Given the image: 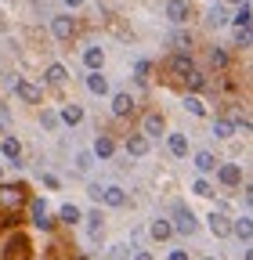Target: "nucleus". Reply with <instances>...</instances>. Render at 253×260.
<instances>
[{
    "label": "nucleus",
    "instance_id": "obj_1",
    "mask_svg": "<svg viewBox=\"0 0 253 260\" xmlns=\"http://www.w3.org/2000/svg\"><path fill=\"white\" fill-rule=\"evenodd\" d=\"M196 213L192 210H188V206H174V224H170V232H177V235H196Z\"/></svg>",
    "mask_w": 253,
    "mask_h": 260
},
{
    "label": "nucleus",
    "instance_id": "obj_2",
    "mask_svg": "<svg viewBox=\"0 0 253 260\" xmlns=\"http://www.w3.org/2000/svg\"><path fill=\"white\" fill-rule=\"evenodd\" d=\"M22 203H25V184H11V188H8V184H0V206H4V210L15 213Z\"/></svg>",
    "mask_w": 253,
    "mask_h": 260
},
{
    "label": "nucleus",
    "instance_id": "obj_3",
    "mask_svg": "<svg viewBox=\"0 0 253 260\" xmlns=\"http://www.w3.org/2000/svg\"><path fill=\"white\" fill-rule=\"evenodd\" d=\"M51 32H54V40H73L76 22L69 15H58V18H51Z\"/></svg>",
    "mask_w": 253,
    "mask_h": 260
},
{
    "label": "nucleus",
    "instance_id": "obj_4",
    "mask_svg": "<svg viewBox=\"0 0 253 260\" xmlns=\"http://www.w3.org/2000/svg\"><path fill=\"white\" fill-rule=\"evenodd\" d=\"M188 15H192L188 0H170V4H167V18H170L174 25H184V22H188Z\"/></svg>",
    "mask_w": 253,
    "mask_h": 260
},
{
    "label": "nucleus",
    "instance_id": "obj_5",
    "mask_svg": "<svg viewBox=\"0 0 253 260\" xmlns=\"http://www.w3.org/2000/svg\"><path fill=\"white\" fill-rule=\"evenodd\" d=\"M102 203L112 206V210H119V206H126V191L119 184H109V188H102Z\"/></svg>",
    "mask_w": 253,
    "mask_h": 260
},
{
    "label": "nucleus",
    "instance_id": "obj_6",
    "mask_svg": "<svg viewBox=\"0 0 253 260\" xmlns=\"http://www.w3.org/2000/svg\"><path fill=\"white\" fill-rule=\"evenodd\" d=\"M15 90H18V98H22V102H29V105H40V87H37V83H29V80H15Z\"/></svg>",
    "mask_w": 253,
    "mask_h": 260
},
{
    "label": "nucleus",
    "instance_id": "obj_7",
    "mask_svg": "<svg viewBox=\"0 0 253 260\" xmlns=\"http://www.w3.org/2000/svg\"><path fill=\"white\" fill-rule=\"evenodd\" d=\"M29 206H33V224L40 228V232H51V228H54V220L47 217V206H44V199H33Z\"/></svg>",
    "mask_w": 253,
    "mask_h": 260
},
{
    "label": "nucleus",
    "instance_id": "obj_8",
    "mask_svg": "<svg viewBox=\"0 0 253 260\" xmlns=\"http://www.w3.org/2000/svg\"><path fill=\"white\" fill-rule=\"evenodd\" d=\"M217 177H220V184H225V188H235V184L242 181V170L235 167V162H225V167L217 170Z\"/></svg>",
    "mask_w": 253,
    "mask_h": 260
},
{
    "label": "nucleus",
    "instance_id": "obj_9",
    "mask_svg": "<svg viewBox=\"0 0 253 260\" xmlns=\"http://www.w3.org/2000/svg\"><path fill=\"white\" fill-rule=\"evenodd\" d=\"M167 69H170L174 76H188V73H192V69H196V65H192V54H174V58H170V65H167Z\"/></svg>",
    "mask_w": 253,
    "mask_h": 260
},
{
    "label": "nucleus",
    "instance_id": "obj_10",
    "mask_svg": "<svg viewBox=\"0 0 253 260\" xmlns=\"http://www.w3.org/2000/svg\"><path fill=\"white\" fill-rule=\"evenodd\" d=\"M206 220H210V232H213L217 239H225V235H232V220H228L225 213H210Z\"/></svg>",
    "mask_w": 253,
    "mask_h": 260
},
{
    "label": "nucleus",
    "instance_id": "obj_11",
    "mask_svg": "<svg viewBox=\"0 0 253 260\" xmlns=\"http://www.w3.org/2000/svg\"><path fill=\"white\" fill-rule=\"evenodd\" d=\"M134 112V98L131 94H112V116H131Z\"/></svg>",
    "mask_w": 253,
    "mask_h": 260
},
{
    "label": "nucleus",
    "instance_id": "obj_12",
    "mask_svg": "<svg viewBox=\"0 0 253 260\" xmlns=\"http://www.w3.org/2000/svg\"><path fill=\"white\" fill-rule=\"evenodd\" d=\"M141 126H145V138H160L163 130H167V123H163V116H160V112H148Z\"/></svg>",
    "mask_w": 253,
    "mask_h": 260
},
{
    "label": "nucleus",
    "instance_id": "obj_13",
    "mask_svg": "<svg viewBox=\"0 0 253 260\" xmlns=\"http://www.w3.org/2000/svg\"><path fill=\"white\" fill-rule=\"evenodd\" d=\"M83 61H87L90 73H98L102 65H105V51H102V47H87V51H83Z\"/></svg>",
    "mask_w": 253,
    "mask_h": 260
},
{
    "label": "nucleus",
    "instance_id": "obj_14",
    "mask_svg": "<svg viewBox=\"0 0 253 260\" xmlns=\"http://www.w3.org/2000/svg\"><path fill=\"white\" fill-rule=\"evenodd\" d=\"M116 152V141L109 138V134H102V138H94V155H98V159H109Z\"/></svg>",
    "mask_w": 253,
    "mask_h": 260
},
{
    "label": "nucleus",
    "instance_id": "obj_15",
    "mask_svg": "<svg viewBox=\"0 0 253 260\" xmlns=\"http://www.w3.org/2000/svg\"><path fill=\"white\" fill-rule=\"evenodd\" d=\"M126 152L131 155H148V138L145 134H131L126 138Z\"/></svg>",
    "mask_w": 253,
    "mask_h": 260
},
{
    "label": "nucleus",
    "instance_id": "obj_16",
    "mask_svg": "<svg viewBox=\"0 0 253 260\" xmlns=\"http://www.w3.org/2000/svg\"><path fill=\"white\" fill-rule=\"evenodd\" d=\"M184 83H188V90H206L210 87V80H206V73H199V69H192L184 76Z\"/></svg>",
    "mask_w": 253,
    "mask_h": 260
},
{
    "label": "nucleus",
    "instance_id": "obj_17",
    "mask_svg": "<svg viewBox=\"0 0 253 260\" xmlns=\"http://www.w3.org/2000/svg\"><path fill=\"white\" fill-rule=\"evenodd\" d=\"M61 123H66V126H76L80 119H83V109L80 105H66V109H61V116H58Z\"/></svg>",
    "mask_w": 253,
    "mask_h": 260
},
{
    "label": "nucleus",
    "instance_id": "obj_18",
    "mask_svg": "<svg viewBox=\"0 0 253 260\" xmlns=\"http://www.w3.org/2000/svg\"><path fill=\"white\" fill-rule=\"evenodd\" d=\"M249 15H253V8H249V0H242V4H239V11H235V18H232V22H235L239 29H249V22H253Z\"/></svg>",
    "mask_w": 253,
    "mask_h": 260
},
{
    "label": "nucleus",
    "instance_id": "obj_19",
    "mask_svg": "<svg viewBox=\"0 0 253 260\" xmlns=\"http://www.w3.org/2000/svg\"><path fill=\"white\" fill-rule=\"evenodd\" d=\"M87 90H90V94H109L105 76H102V73H90V76H87Z\"/></svg>",
    "mask_w": 253,
    "mask_h": 260
},
{
    "label": "nucleus",
    "instance_id": "obj_20",
    "mask_svg": "<svg viewBox=\"0 0 253 260\" xmlns=\"http://www.w3.org/2000/svg\"><path fill=\"white\" fill-rule=\"evenodd\" d=\"M249 232H253L249 217H239V220H232V235H239L242 242H249Z\"/></svg>",
    "mask_w": 253,
    "mask_h": 260
},
{
    "label": "nucleus",
    "instance_id": "obj_21",
    "mask_svg": "<svg viewBox=\"0 0 253 260\" xmlns=\"http://www.w3.org/2000/svg\"><path fill=\"white\" fill-rule=\"evenodd\" d=\"M170 152H174L177 159H184V155H188V138H184V134H170Z\"/></svg>",
    "mask_w": 253,
    "mask_h": 260
},
{
    "label": "nucleus",
    "instance_id": "obj_22",
    "mask_svg": "<svg viewBox=\"0 0 253 260\" xmlns=\"http://www.w3.org/2000/svg\"><path fill=\"white\" fill-rule=\"evenodd\" d=\"M196 167H199L203 174L217 170V159H213V152H196Z\"/></svg>",
    "mask_w": 253,
    "mask_h": 260
},
{
    "label": "nucleus",
    "instance_id": "obj_23",
    "mask_svg": "<svg viewBox=\"0 0 253 260\" xmlns=\"http://www.w3.org/2000/svg\"><path fill=\"white\" fill-rule=\"evenodd\" d=\"M148 232H152V239H155V242H163V239H170V235H174L167 220H152V228H148Z\"/></svg>",
    "mask_w": 253,
    "mask_h": 260
},
{
    "label": "nucleus",
    "instance_id": "obj_24",
    "mask_svg": "<svg viewBox=\"0 0 253 260\" xmlns=\"http://www.w3.org/2000/svg\"><path fill=\"white\" fill-rule=\"evenodd\" d=\"M83 220H87V228H90V235H94V239H98V235H102V228H105V217H102L98 210H94V213H87Z\"/></svg>",
    "mask_w": 253,
    "mask_h": 260
},
{
    "label": "nucleus",
    "instance_id": "obj_25",
    "mask_svg": "<svg viewBox=\"0 0 253 260\" xmlns=\"http://www.w3.org/2000/svg\"><path fill=\"white\" fill-rule=\"evenodd\" d=\"M58 217H61V220H66V224H76V220H83V213H80V206H73V203H66V206H61V210H58Z\"/></svg>",
    "mask_w": 253,
    "mask_h": 260
},
{
    "label": "nucleus",
    "instance_id": "obj_26",
    "mask_svg": "<svg viewBox=\"0 0 253 260\" xmlns=\"http://www.w3.org/2000/svg\"><path fill=\"white\" fill-rule=\"evenodd\" d=\"M69 80V69H66V65H51V69H47V83H66Z\"/></svg>",
    "mask_w": 253,
    "mask_h": 260
},
{
    "label": "nucleus",
    "instance_id": "obj_27",
    "mask_svg": "<svg viewBox=\"0 0 253 260\" xmlns=\"http://www.w3.org/2000/svg\"><path fill=\"white\" fill-rule=\"evenodd\" d=\"M170 44H174V51H177V54H188V47H192V37H188V32H174Z\"/></svg>",
    "mask_w": 253,
    "mask_h": 260
},
{
    "label": "nucleus",
    "instance_id": "obj_28",
    "mask_svg": "<svg viewBox=\"0 0 253 260\" xmlns=\"http://www.w3.org/2000/svg\"><path fill=\"white\" fill-rule=\"evenodd\" d=\"M184 109H188V112H192V116H206V105L199 102V98H196V94H188V98H184Z\"/></svg>",
    "mask_w": 253,
    "mask_h": 260
},
{
    "label": "nucleus",
    "instance_id": "obj_29",
    "mask_svg": "<svg viewBox=\"0 0 253 260\" xmlns=\"http://www.w3.org/2000/svg\"><path fill=\"white\" fill-rule=\"evenodd\" d=\"M0 148H4V155H8V159H18V155H22L18 138H4V145H0Z\"/></svg>",
    "mask_w": 253,
    "mask_h": 260
},
{
    "label": "nucleus",
    "instance_id": "obj_30",
    "mask_svg": "<svg viewBox=\"0 0 253 260\" xmlns=\"http://www.w3.org/2000/svg\"><path fill=\"white\" fill-rule=\"evenodd\" d=\"M213 134H217V138H232V134H235V126H232L228 119H217V123H213Z\"/></svg>",
    "mask_w": 253,
    "mask_h": 260
},
{
    "label": "nucleus",
    "instance_id": "obj_31",
    "mask_svg": "<svg viewBox=\"0 0 253 260\" xmlns=\"http://www.w3.org/2000/svg\"><path fill=\"white\" fill-rule=\"evenodd\" d=\"M210 65H213V69H225V65H228V54L220 51V47H213V51H210Z\"/></svg>",
    "mask_w": 253,
    "mask_h": 260
},
{
    "label": "nucleus",
    "instance_id": "obj_32",
    "mask_svg": "<svg viewBox=\"0 0 253 260\" xmlns=\"http://www.w3.org/2000/svg\"><path fill=\"white\" fill-rule=\"evenodd\" d=\"M148 73H152V61H138V65H134V80H138V83H145Z\"/></svg>",
    "mask_w": 253,
    "mask_h": 260
},
{
    "label": "nucleus",
    "instance_id": "obj_33",
    "mask_svg": "<svg viewBox=\"0 0 253 260\" xmlns=\"http://www.w3.org/2000/svg\"><path fill=\"white\" fill-rule=\"evenodd\" d=\"M210 25H225L228 22V15H225V8H210V18H206Z\"/></svg>",
    "mask_w": 253,
    "mask_h": 260
},
{
    "label": "nucleus",
    "instance_id": "obj_34",
    "mask_svg": "<svg viewBox=\"0 0 253 260\" xmlns=\"http://www.w3.org/2000/svg\"><path fill=\"white\" fill-rule=\"evenodd\" d=\"M8 130H11V109L0 105V134H8Z\"/></svg>",
    "mask_w": 253,
    "mask_h": 260
},
{
    "label": "nucleus",
    "instance_id": "obj_35",
    "mask_svg": "<svg viewBox=\"0 0 253 260\" xmlns=\"http://www.w3.org/2000/svg\"><path fill=\"white\" fill-rule=\"evenodd\" d=\"M126 256H131V249H126V246H123V242H119V246H112V249H109V260H126Z\"/></svg>",
    "mask_w": 253,
    "mask_h": 260
},
{
    "label": "nucleus",
    "instance_id": "obj_36",
    "mask_svg": "<svg viewBox=\"0 0 253 260\" xmlns=\"http://www.w3.org/2000/svg\"><path fill=\"white\" fill-rule=\"evenodd\" d=\"M40 123H44L47 130H54V126H58V112H51V109H47V112H40Z\"/></svg>",
    "mask_w": 253,
    "mask_h": 260
},
{
    "label": "nucleus",
    "instance_id": "obj_37",
    "mask_svg": "<svg viewBox=\"0 0 253 260\" xmlns=\"http://www.w3.org/2000/svg\"><path fill=\"white\" fill-rule=\"evenodd\" d=\"M76 170H80V174L90 170V152H80V155H76Z\"/></svg>",
    "mask_w": 253,
    "mask_h": 260
},
{
    "label": "nucleus",
    "instance_id": "obj_38",
    "mask_svg": "<svg viewBox=\"0 0 253 260\" xmlns=\"http://www.w3.org/2000/svg\"><path fill=\"white\" fill-rule=\"evenodd\" d=\"M196 195H206V199H210V195H213V188H210V181H196V188H192Z\"/></svg>",
    "mask_w": 253,
    "mask_h": 260
},
{
    "label": "nucleus",
    "instance_id": "obj_39",
    "mask_svg": "<svg viewBox=\"0 0 253 260\" xmlns=\"http://www.w3.org/2000/svg\"><path fill=\"white\" fill-rule=\"evenodd\" d=\"M235 44H239V47H249V29H239V32H235Z\"/></svg>",
    "mask_w": 253,
    "mask_h": 260
},
{
    "label": "nucleus",
    "instance_id": "obj_40",
    "mask_svg": "<svg viewBox=\"0 0 253 260\" xmlns=\"http://www.w3.org/2000/svg\"><path fill=\"white\" fill-rule=\"evenodd\" d=\"M44 184H47V188H58V184H61V181H58V177H54V174H44Z\"/></svg>",
    "mask_w": 253,
    "mask_h": 260
},
{
    "label": "nucleus",
    "instance_id": "obj_41",
    "mask_svg": "<svg viewBox=\"0 0 253 260\" xmlns=\"http://www.w3.org/2000/svg\"><path fill=\"white\" fill-rule=\"evenodd\" d=\"M170 260H188V253H184V249H174V253H170Z\"/></svg>",
    "mask_w": 253,
    "mask_h": 260
},
{
    "label": "nucleus",
    "instance_id": "obj_42",
    "mask_svg": "<svg viewBox=\"0 0 253 260\" xmlns=\"http://www.w3.org/2000/svg\"><path fill=\"white\" fill-rule=\"evenodd\" d=\"M134 260H155V256H152V253H148V249H141V253H138V256H134Z\"/></svg>",
    "mask_w": 253,
    "mask_h": 260
},
{
    "label": "nucleus",
    "instance_id": "obj_43",
    "mask_svg": "<svg viewBox=\"0 0 253 260\" xmlns=\"http://www.w3.org/2000/svg\"><path fill=\"white\" fill-rule=\"evenodd\" d=\"M83 4V0H66V8H80Z\"/></svg>",
    "mask_w": 253,
    "mask_h": 260
},
{
    "label": "nucleus",
    "instance_id": "obj_44",
    "mask_svg": "<svg viewBox=\"0 0 253 260\" xmlns=\"http://www.w3.org/2000/svg\"><path fill=\"white\" fill-rule=\"evenodd\" d=\"M0 32H8V22H4V18H0Z\"/></svg>",
    "mask_w": 253,
    "mask_h": 260
},
{
    "label": "nucleus",
    "instance_id": "obj_45",
    "mask_svg": "<svg viewBox=\"0 0 253 260\" xmlns=\"http://www.w3.org/2000/svg\"><path fill=\"white\" fill-rule=\"evenodd\" d=\"M203 260H213V256H203Z\"/></svg>",
    "mask_w": 253,
    "mask_h": 260
},
{
    "label": "nucleus",
    "instance_id": "obj_46",
    "mask_svg": "<svg viewBox=\"0 0 253 260\" xmlns=\"http://www.w3.org/2000/svg\"><path fill=\"white\" fill-rule=\"evenodd\" d=\"M0 177H4V174H0Z\"/></svg>",
    "mask_w": 253,
    "mask_h": 260
}]
</instances>
